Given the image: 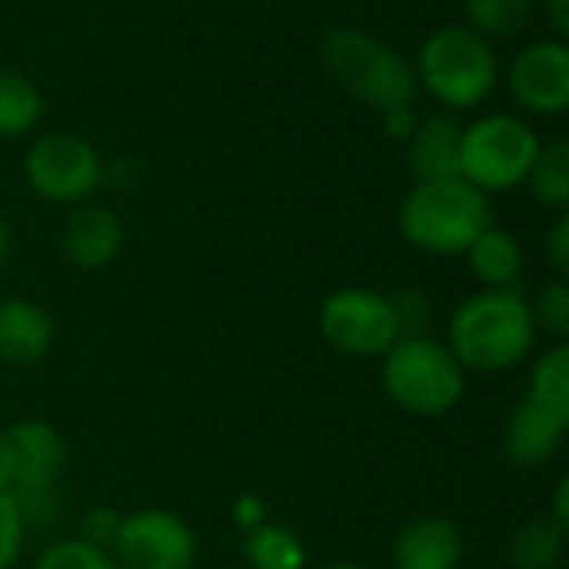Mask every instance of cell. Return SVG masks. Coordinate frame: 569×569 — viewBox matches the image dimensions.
Masks as SVG:
<instances>
[{
	"label": "cell",
	"instance_id": "obj_31",
	"mask_svg": "<svg viewBox=\"0 0 569 569\" xmlns=\"http://www.w3.org/2000/svg\"><path fill=\"white\" fill-rule=\"evenodd\" d=\"M383 123H387V133H390V137H397V140H410L420 120H417L413 107H403V110H390V113H383Z\"/></svg>",
	"mask_w": 569,
	"mask_h": 569
},
{
	"label": "cell",
	"instance_id": "obj_25",
	"mask_svg": "<svg viewBox=\"0 0 569 569\" xmlns=\"http://www.w3.org/2000/svg\"><path fill=\"white\" fill-rule=\"evenodd\" d=\"M533 323L537 330H547L550 337H557L560 343L569 337V283L563 277H557L553 283H547L537 300L530 303Z\"/></svg>",
	"mask_w": 569,
	"mask_h": 569
},
{
	"label": "cell",
	"instance_id": "obj_27",
	"mask_svg": "<svg viewBox=\"0 0 569 569\" xmlns=\"http://www.w3.org/2000/svg\"><path fill=\"white\" fill-rule=\"evenodd\" d=\"M23 513L13 500V493H0V569H13L23 550Z\"/></svg>",
	"mask_w": 569,
	"mask_h": 569
},
{
	"label": "cell",
	"instance_id": "obj_15",
	"mask_svg": "<svg viewBox=\"0 0 569 569\" xmlns=\"http://www.w3.org/2000/svg\"><path fill=\"white\" fill-rule=\"evenodd\" d=\"M53 347V320L43 307L23 297L0 300V360L10 367H33Z\"/></svg>",
	"mask_w": 569,
	"mask_h": 569
},
{
	"label": "cell",
	"instance_id": "obj_7",
	"mask_svg": "<svg viewBox=\"0 0 569 569\" xmlns=\"http://www.w3.org/2000/svg\"><path fill=\"white\" fill-rule=\"evenodd\" d=\"M7 433L10 463H13V500L23 513V523L47 520L53 513V487L67 463V447L60 433L43 420H20Z\"/></svg>",
	"mask_w": 569,
	"mask_h": 569
},
{
	"label": "cell",
	"instance_id": "obj_26",
	"mask_svg": "<svg viewBox=\"0 0 569 569\" xmlns=\"http://www.w3.org/2000/svg\"><path fill=\"white\" fill-rule=\"evenodd\" d=\"M390 307L397 313V323H400V337H423L427 327H430V297L417 287H400L393 297H390Z\"/></svg>",
	"mask_w": 569,
	"mask_h": 569
},
{
	"label": "cell",
	"instance_id": "obj_23",
	"mask_svg": "<svg viewBox=\"0 0 569 569\" xmlns=\"http://www.w3.org/2000/svg\"><path fill=\"white\" fill-rule=\"evenodd\" d=\"M533 0H467L470 30L480 37H513L527 27Z\"/></svg>",
	"mask_w": 569,
	"mask_h": 569
},
{
	"label": "cell",
	"instance_id": "obj_2",
	"mask_svg": "<svg viewBox=\"0 0 569 569\" xmlns=\"http://www.w3.org/2000/svg\"><path fill=\"white\" fill-rule=\"evenodd\" d=\"M323 70L377 113L417 103L420 80L413 67L380 37L357 27H333L320 43Z\"/></svg>",
	"mask_w": 569,
	"mask_h": 569
},
{
	"label": "cell",
	"instance_id": "obj_14",
	"mask_svg": "<svg viewBox=\"0 0 569 569\" xmlns=\"http://www.w3.org/2000/svg\"><path fill=\"white\" fill-rule=\"evenodd\" d=\"M463 530L450 517H417L393 540V569H460Z\"/></svg>",
	"mask_w": 569,
	"mask_h": 569
},
{
	"label": "cell",
	"instance_id": "obj_32",
	"mask_svg": "<svg viewBox=\"0 0 569 569\" xmlns=\"http://www.w3.org/2000/svg\"><path fill=\"white\" fill-rule=\"evenodd\" d=\"M547 517H550L553 523H560L563 530H569V477L567 473H563V477L557 480V487H553V503H550Z\"/></svg>",
	"mask_w": 569,
	"mask_h": 569
},
{
	"label": "cell",
	"instance_id": "obj_12",
	"mask_svg": "<svg viewBox=\"0 0 569 569\" xmlns=\"http://www.w3.org/2000/svg\"><path fill=\"white\" fill-rule=\"evenodd\" d=\"M569 430V413L540 407L533 400H520L503 427V453L517 470H540L557 457Z\"/></svg>",
	"mask_w": 569,
	"mask_h": 569
},
{
	"label": "cell",
	"instance_id": "obj_9",
	"mask_svg": "<svg viewBox=\"0 0 569 569\" xmlns=\"http://www.w3.org/2000/svg\"><path fill=\"white\" fill-rule=\"evenodd\" d=\"M110 557L117 569H190L197 560V533L173 510L143 507L120 517Z\"/></svg>",
	"mask_w": 569,
	"mask_h": 569
},
{
	"label": "cell",
	"instance_id": "obj_34",
	"mask_svg": "<svg viewBox=\"0 0 569 569\" xmlns=\"http://www.w3.org/2000/svg\"><path fill=\"white\" fill-rule=\"evenodd\" d=\"M13 487V463H10V443L7 433L0 430V493H10Z\"/></svg>",
	"mask_w": 569,
	"mask_h": 569
},
{
	"label": "cell",
	"instance_id": "obj_24",
	"mask_svg": "<svg viewBox=\"0 0 569 569\" xmlns=\"http://www.w3.org/2000/svg\"><path fill=\"white\" fill-rule=\"evenodd\" d=\"M33 569H117L113 557L80 537H70V540H57L50 543L40 557Z\"/></svg>",
	"mask_w": 569,
	"mask_h": 569
},
{
	"label": "cell",
	"instance_id": "obj_5",
	"mask_svg": "<svg viewBox=\"0 0 569 569\" xmlns=\"http://www.w3.org/2000/svg\"><path fill=\"white\" fill-rule=\"evenodd\" d=\"M417 80L450 110L483 103L497 87V57L490 40L463 23L440 27L420 50Z\"/></svg>",
	"mask_w": 569,
	"mask_h": 569
},
{
	"label": "cell",
	"instance_id": "obj_28",
	"mask_svg": "<svg viewBox=\"0 0 569 569\" xmlns=\"http://www.w3.org/2000/svg\"><path fill=\"white\" fill-rule=\"evenodd\" d=\"M117 527H120V513H117V510H110V507H93V510L83 513L80 533H77V537L110 553L113 537H117Z\"/></svg>",
	"mask_w": 569,
	"mask_h": 569
},
{
	"label": "cell",
	"instance_id": "obj_6",
	"mask_svg": "<svg viewBox=\"0 0 569 569\" xmlns=\"http://www.w3.org/2000/svg\"><path fill=\"white\" fill-rule=\"evenodd\" d=\"M540 153V137L530 123L493 113L470 127H463L460 140V177L473 183L477 190L500 193L513 190L517 183H527V173Z\"/></svg>",
	"mask_w": 569,
	"mask_h": 569
},
{
	"label": "cell",
	"instance_id": "obj_17",
	"mask_svg": "<svg viewBox=\"0 0 569 569\" xmlns=\"http://www.w3.org/2000/svg\"><path fill=\"white\" fill-rule=\"evenodd\" d=\"M473 277L483 283V290H507L517 287L523 273V247L520 240L503 227H487L467 250Z\"/></svg>",
	"mask_w": 569,
	"mask_h": 569
},
{
	"label": "cell",
	"instance_id": "obj_30",
	"mask_svg": "<svg viewBox=\"0 0 569 569\" xmlns=\"http://www.w3.org/2000/svg\"><path fill=\"white\" fill-rule=\"evenodd\" d=\"M547 257L557 270V277H567L569 273V217L560 213L557 223L550 227V237H547Z\"/></svg>",
	"mask_w": 569,
	"mask_h": 569
},
{
	"label": "cell",
	"instance_id": "obj_1",
	"mask_svg": "<svg viewBox=\"0 0 569 569\" xmlns=\"http://www.w3.org/2000/svg\"><path fill=\"white\" fill-rule=\"evenodd\" d=\"M537 333L530 300H523L517 287L480 290L453 310L447 347L463 370L503 373L533 353Z\"/></svg>",
	"mask_w": 569,
	"mask_h": 569
},
{
	"label": "cell",
	"instance_id": "obj_29",
	"mask_svg": "<svg viewBox=\"0 0 569 569\" xmlns=\"http://www.w3.org/2000/svg\"><path fill=\"white\" fill-rule=\"evenodd\" d=\"M230 513H233V523H237L243 533H250V530H257V527L267 523V503H263V497H257V493H240V497L233 500Z\"/></svg>",
	"mask_w": 569,
	"mask_h": 569
},
{
	"label": "cell",
	"instance_id": "obj_35",
	"mask_svg": "<svg viewBox=\"0 0 569 569\" xmlns=\"http://www.w3.org/2000/svg\"><path fill=\"white\" fill-rule=\"evenodd\" d=\"M7 257H10V227H7V220L0 217V270H3V263H7Z\"/></svg>",
	"mask_w": 569,
	"mask_h": 569
},
{
	"label": "cell",
	"instance_id": "obj_16",
	"mask_svg": "<svg viewBox=\"0 0 569 569\" xmlns=\"http://www.w3.org/2000/svg\"><path fill=\"white\" fill-rule=\"evenodd\" d=\"M460 140L463 127L450 113L427 117L407 140V163L420 183L460 177Z\"/></svg>",
	"mask_w": 569,
	"mask_h": 569
},
{
	"label": "cell",
	"instance_id": "obj_22",
	"mask_svg": "<svg viewBox=\"0 0 569 569\" xmlns=\"http://www.w3.org/2000/svg\"><path fill=\"white\" fill-rule=\"evenodd\" d=\"M527 400L569 413V347L567 343H553L550 350H543L533 367H530V380H527Z\"/></svg>",
	"mask_w": 569,
	"mask_h": 569
},
{
	"label": "cell",
	"instance_id": "obj_10",
	"mask_svg": "<svg viewBox=\"0 0 569 569\" xmlns=\"http://www.w3.org/2000/svg\"><path fill=\"white\" fill-rule=\"evenodd\" d=\"M27 183L50 203H83L100 183V157L77 133L40 137L23 160Z\"/></svg>",
	"mask_w": 569,
	"mask_h": 569
},
{
	"label": "cell",
	"instance_id": "obj_8",
	"mask_svg": "<svg viewBox=\"0 0 569 569\" xmlns=\"http://www.w3.org/2000/svg\"><path fill=\"white\" fill-rule=\"evenodd\" d=\"M320 333L347 357H383L400 340V323L390 297L367 287H347L323 300Z\"/></svg>",
	"mask_w": 569,
	"mask_h": 569
},
{
	"label": "cell",
	"instance_id": "obj_21",
	"mask_svg": "<svg viewBox=\"0 0 569 569\" xmlns=\"http://www.w3.org/2000/svg\"><path fill=\"white\" fill-rule=\"evenodd\" d=\"M527 187L530 193L553 210H567L569 207V143L567 140H553V143H540V153L527 173Z\"/></svg>",
	"mask_w": 569,
	"mask_h": 569
},
{
	"label": "cell",
	"instance_id": "obj_33",
	"mask_svg": "<svg viewBox=\"0 0 569 569\" xmlns=\"http://www.w3.org/2000/svg\"><path fill=\"white\" fill-rule=\"evenodd\" d=\"M547 20L557 30V40L569 37V0H547Z\"/></svg>",
	"mask_w": 569,
	"mask_h": 569
},
{
	"label": "cell",
	"instance_id": "obj_3",
	"mask_svg": "<svg viewBox=\"0 0 569 569\" xmlns=\"http://www.w3.org/2000/svg\"><path fill=\"white\" fill-rule=\"evenodd\" d=\"M397 220L400 233L417 250L433 257H460L487 227H493V207L483 190L463 177H453L417 183L400 203Z\"/></svg>",
	"mask_w": 569,
	"mask_h": 569
},
{
	"label": "cell",
	"instance_id": "obj_11",
	"mask_svg": "<svg viewBox=\"0 0 569 569\" xmlns=\"http://www.w3.org/2000/svg\"><path fill=\"white\" fill-rule=\"evenodd\" d=\"M510 90L520 107L557 117L569 107L567 40H537L523 47L510 67Z\"/></svg>",
	"mask_w": 569,
	"mask_h": 569
},
{
	"label": "cell",
	"instance_id": "obj_19",
	"mask_svg": "<svg viewBox=\"0 0 569 569\" xmlns=\"http://www.w3.org/2000/svg\"><path fill=\"white\" fill-rule=\"evenodd\" d=\"M243 557L253 569H303L307 567V547L303 540L280 527V523H263L247 533Z\"/></svg>",
	"mask_w": 569,
	"mask_h": 569
},
{
	"label": "cell",
	"instance_id": "obj_18",
	"mask_svg": "<svg viewBox=\"0 0 569 569\" xmlns=\"http://www.w3.org/2000/svg\"><path fill=\"white\" fill-rule=\"evenodd\" d=\"M567 533L569 530L553 523L547 513L527 520L510 540V563L513 569H557L563 560Z\"/></svg>",
	"mask_w": 569,
	"mask_h": 569
},
{
	"label": "cell",
	"instance_id": "obj_36",
	"mask_svg": "<svg viewBox=\"0 0 569 569\" xmlns=\"http://www.w3.org/2000/svg\"><path fill=\"white\" fill-rule=\"evenodd\" d=\"M323 569H367V567H360V563H350V560H343V563H330V567H323Z\"/></svg>",
	"mask_w": 569,
	"mask_h": 569
},
{
	"label": "cell",
	"instance_id": "obj_4",
	"mask_svg": "<svg viewBox=\"0 0 569 569\" xmlns=\"http://www.w3.org/2000/svg\"><path fill=\"white\" fill-rule=\"evenodd\" d=\"M383 390L410 417H443L467 390V370L457 363L447 343L423 337H400L383 353Z\"/></svg>",
	"mask_w": 569,
	"mask_h": 569
},
{
	"label": "cell",
	"instance_id": "obj_20",
	"mask_svg": "<svg viewBox=\"0 0 569 569\" xmlns=\"http://www.w3.org/2000/svg\"><path fill=\"white\" fill-rule=\"evenodd\" d=\"M43 97L23 73L0 70V137H23L37 127Z\"/></svg>",
	"mask_w": 569,
	"mask_h": 569
},
{
	"label": "cell",
	"instance_id": "obj_13",
	"mask_svg": "<svg viewBox=\"0 0 569 569\" xmlns=\"http://www.w3.org/2000/svg\"><path fill=\"white\" fill-rule=\"evenodd\" d=\"M60 243L77 270H103L123 247V220L103 203H77L63 223Z\"/></svg>",
	"mask_w": 569,
	"mask_h": 569
}]
</instances>
